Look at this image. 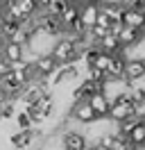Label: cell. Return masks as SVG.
<instances>
[{"label": "cell", "mask_w": 145, "mask_h": 150, "mask_svg": "<svg viewBox=\"0 0 145 150\" xmlns=\"http://www.w3.org/2000/svg\"><path fill=\"white\" fill-rule=\"evenodd\" d=\"M127 118H134V103L129 100V89H127V93L120 96L118 103L109 107V114H107V121L111 123H122Z\"/></svg>", "instance_id": "cell-1"}, {"label": "cell", "mask_w": 145, "mask_h": 150, "mask_svg": "<svg viewBox=\"0 0 145 150\" xmlns=\"http://www.w3.org/2000/svg\"><path fill=\"white\" fill-rule=\"evenodd\" d=\"M68 116H70L72 121L82 123V125H91V123L98 121V116L93 114L89 100H72L70 109H68Z\"/></svg>", "instance_id": "cell-2"}, {"label": "cell", "mask_w": 145, "mask_h": 150, "mask_svg": "<svg viewBox=\"0 0 145 150\" xmlns=\"http://www.w3.org/2000/svg\"><path fill=\"white\" fill-rule=\"evenodd\" d=\"M132 84H127L125 80H111V77H107L104 82H102V96L109 100V105H113L120 100V96L127 93V89H129Z\"/></svg>", "instance_id": "cell-3"}, {"label": "cell", "mask_w": 145, "mask_h": 150, "mask_svg": "<svg viewBox=\"0 0 145 150\" xmlns=\"http://www.w3.org/2000/svg\"><path fill=\"white\" fill-rule=\"evenodd\" d=\"M59 146L61 150H86L89 148V143L84 139V134L77 130H68V132H61V137H59Z\"/></svg>", "instance_id": "cell-4"}, {"label": "cell", "mask_w": 145, "mask_h": 150, "mask_svg": "<svg viewBox=\"0 0 145 150\" xmlns=\"http://www.w3.org/2000/svg\"><path fill=\"white\" fill-rule=\"evenodd\" d=\"M122 80H125L127 84H141L145 80V62L141 59H129L125 64V75H122Z\"/></svg>", "instance_id": "cell-5"}, {"label": "cell", "mask_w": 145, "mask_h": 150, "mask_svg": "<svg viewBox=\"0 0 145 150\" xmlns=\"http://www.w3.org/2000/svg\"><path fill=\"white\" fill-rule=\"evenodd\" d=\"M116 39H118V43H120V48H134L143 37H141V30H134V28H127V25H122Z\"/></svg>", "instance_id": "cell-6"}, {"label": "cell", "mask_w": 145, "mask_h": 150, "mask_svg": "<svg viewBox=\"0 0 145 150\" xmlns=\"http://www.w3.org/2000/svg\"><path fill=\"white\" fill-rule=\"evenodd\" d=\"M120 23H122V25H127V28L143 30V28H145V11H136V9H122Z\"/></svg>", "instance_id": "cell-7"}, {"label": "cell", "mask_w": 145, "mask_h": 150, "mask_svg": "<svg viewBox=\"0 0 145 150\" xmlns=\"http://www.w3.org/2000/svg\"><path fill=\"white\" fill-rule=\"evenodd\" d=\"M100 16V7L98 5H82L80 7V23L84 25V30H91L95 25V21Z\"/></svg>", "instance_id": "cell-8"}, {"label": "cell", "mask_w": 145, "mask_h": 150, "mask_svg": "<svg viewBox=\"0 0 145 150\" xmlns=\"http://www.w3.org/2000/svg\"><path fill=\"white\" fill-rule=\"evenodd\" d=\"M32 66H34V71L41 75V77H48V75H52L54 71L59 68V66H57V62H54L50 55H41V57H36Z\"/></svg>", "instance_id": "cell-9"}, {"label": "cell", "mask_w": 145, "mask_h": 150, "mask_svg": "<svg viewBox=\"0 0 145 150\" xmlns=\"http://www.w3.org/2000/svg\"><path fill=\"white\" fill-rule=\"evenodd\" d=\"M89 105H91V109H93V114L98 116V118H107V114H109V100L102 96V91H98V93H93L89 98Z\"/></svg>", "instance_id": "cell-10"}, {"label": "cell", "mask_w": 145, "mask_h": 150, "mask_svg": "<svg viewBox=\"0 0 145 150\" xmlns=\"http://www.w3.org/2000/svg\"><path fill=\"white\" fill-rule=\"evenodd\" d=\"M80 7H82V5H77V2H68V7L61 11L59 21H61V25H63V32L70 28L75 21H80Z\"/></svg>", "instance_id": "cell-11"}, {"label": "cell", "mask_w": 145, "mask_h": 150, "mask_svg": "<svg viewBox=\"0 0 145 150\" xmlns=\"http://www.w3.org/2000/svg\"><path fill=\"white\" fill-rule=\"evenodd\" d=\"M23 52H25V48L5 41V46H2V50H0V57H2L7 64H14V62H18V59H23Z\"/></svg>", "instance_id": "cell-12"}, {"label": "cell", "mask_w": 145, "mask_h": 150, "mask_svg": "<svg viewBox=\"0 0 145 150\" xmlns=\"http://www.w3.org/2000/svg\"><path fill=\"white\" fill-rule=\"evenodd\" d=\"M125 64H127V59L122 55H113L111 66H109V71H107V77H111V80H122V75H125Z\"/></svg>", "instance_id": "cell-13"}, {"label": "cell", "mask_w": 145, "mask_h": 150, "mask_svg": "<svg viewBox=\"0 0 145 150\" xmlns=\"http://www.w3.org/2000/svg\"><path fill=\"white\" fill-rule=\"evenodd\" d=\"M98 48H100V52H107V55H120V43H118V39L113 37V34H107L104 39H100L98 41Z\"/></svg>", "instance_id": "cell-14"}, {"label": "cell", "mask_w": 145, "mask_h": 150, "mask_svg": "<svg viewBox=\"0 0 145 150\" xmlns=\"http://www.w3.org/2000/svg\"><path fill=\"white\" fill-rule=\"evenodd\" d=\"M100 9H102V14L109 16L111 23H120V16H122V9H125V7H122L120 2H104Z\"/></svg>", "instance_id": "cell-15"}, {"label": "cell", "mask_w": 145, "mask_h": 150, "mask_svg": "<svg viewBox=\"0 0 145 150\" xmlns=\"http://www.w3.org/2000/svg\"><path fill=\"white\" fill-rule=\"evenodd\" d=\"M127 141H129L134 148H143V146H145V125L141 121H138V125L132 130V134L127 137Z\"/></svg>", "instance_id": "cell-16"}, {"label": "cell", "mask_w": 145, "mask_h": 150, "mask_svg": "<svg viewBox=\"0 0 145 150\" xmlns=\"http://www.w3.org/2000/svg\"><path fill=\"white\" fill-rule=\"evenodd\" d=\"M11 121L16 125V130H34V123H32V118H30V114H27L25 109H18L16 116H14Z\"/></svg>", "instance_id": "cell-17"}, {"label": "cell", "mask_w": 145, "mask_h": 150, "mask_svg": "<svg viewBox=\"0 0 145 150\" xmlns=\"http://www.w3.org/2000/svg\"><path fill=\"white\" fill-rule=\"evenodd\" d=\"M68 7V0H50L48 2V7H45V14H50V16H61V11Z\"/></svg>", "instance_id": "cell-18"}, {"label": "cell", "mask_w": 145, "mask_h": 150, "mask_svg": "<svg viewBox=\"0 0 145 150\" xmlns=\"http://www.w3.org/2000/svg\"><path fill=\"white\" fill-rule=\"evenodd\" d=\"M111 59H113V57L107 55V52H98V57L93 59V68H100V71H104V73H107L109 66H111Z\"/></svg>", "instance_id": "cell-19"}, {"label": "cell", "mask_w": 145, "mask_h": 150, "mask_svg": "<svg viewBox=\"0 0 145 150\" xmlns=\"http://www.w3.org/2000/svg\"><path fill=\"white\" fill-rule=\"evenodd\" d=\"M134 118L136 121H143L145 118V98L138 100V103H134Z\"/></svg>", "instance_id": "cell-20"}, {"label": "cell", "mask_w": 145, "mask_h": 150, "mask_svg": "<svg viewBox=\"0 0 145 150\" xmlns=\"http://www.w3.org/2000/svg\"><path fill=\"white\" fill-rule=\"evenodd\" d=\"M7 73H9V64L2 59V57H0V77H5Z\"/></svg>", "instance_id": "cell-21"}, {"label": "cell", "mask_w": 145, "mask_h": 150, "mask_svg": "<svg viewBox=\"0 0 145 150\" xmlns=\"http://www.w3.org/2000/svg\"><path fill=\"white\" fill-rule=\"evenodd\" d=\"M102 2L104 0H82V5H98V7H102Z\"/></svg>", "instance_id": "cell-22"}, {"label": "cell", "mask_w": 145, "mask_h": 150, "mask_svg": "<svg viewBox=\"0 0 145 150\" xmlns=\"http://www.w3.org/2000/svg\"><path fill=\"white\" fill-rule=\"evenodd\" d=\"M91 150H109V148H104V146H100V143H98V146H93Z\"/></svg>", "instance_id": "cell-23"}, {"label": "cell", "mask_w": 145, "mask_h": 150, "mask_svg": "<svg viewBox=\"0 0 145 150\" xmlns=\"http://www.w3.org/2000/svg\"><path fill=\"white\" fill-rule=\"evenodd\" d=\"M2 46H5V39H2V34H0V50H2Z\"/></svg>", "instance_id": "cell-24"}, {"label": "cell", "mask_w": 145, "mask_h": 150, "mask_svg": "<svg viewBox=\"0 0 145 150\" xmlns=\"http://www.w3.org/2000/svg\"><path fill=\"white\" fill-rule=\"evenodd\" d=\"M141 37H143V41H145V28H143V30H141Z\"/></svg>", "instance_id": "cell-25"}, {"label": "cell", "mask_w": 145, "mask_h": 150, "mask_svg": "<svg viewBox=\"0 0 145 150\" xmlns=\"http://www.w3.org/2000/svg\"><path fill=\"white\" fill-rule=\"evenodd\" d=\"M141 123H143V125H145V118H143V121H141Z\"/></svg>", "instance_id": "cell-26"}, {"label": "cell", "mask_w": 145, "mask_h": 150, "mask_svg": "<svg viewBox=\"0 0 145 150\" xmlns=\"http://www.w3.org/2000/svg\"><path fill=\"white\" fill-rule=\"evenodd\" d=\"M132 150H141V148H132Z\"/></svg>", "instance_id": "cell-27"}, {"label": "cell", "mask_w": 145, "mask_h": 150, "mask_svg": "<svg viewBox=\"0 0 145 150\" xmlns=\"http://www.w3.org/2000/svg\"><path fill=\"white\" fill-rule=\"evenodd\" d=\"M86 150H91V148H86Z\"/></svg>", "instance_id": "cell-28"}]
</instances>
